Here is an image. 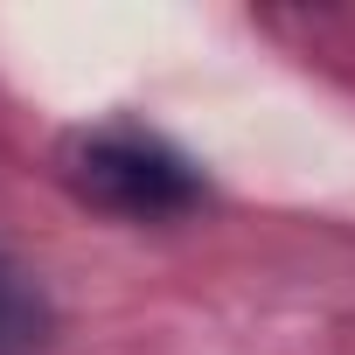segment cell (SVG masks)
Masks as SVG:
<instances>
[{
  "label": "cell",
  "mask_w": 355,
  "mask_h": 355,
  "mask_svg": "<svg viewBox=\"0 0 355 355\" xmlns=\"http://www.w3.org/2000/svg\"><path fill=\"white\" fill-rule=\"evenodd\" d=\"M49 334H56V306L42 279L0 244V355H42Z\"/></svg>",
  "instance_id": "cell-2"
},
{
  "label": "cell",
  "mask_w": 355,
  "mask_h": 355,
  "mask_svg": "<svg viewBox=\"0 0 355 355\" xmlns=\"http://www.w3.org/2000/svg\"><path fill=\"white\" fill-rule=\"evenodd\" d=\"M56 160H63V182L105 216L167 223L202 202V167L146 125H84L63 139Z\"/></svg>",
  "instance_id": "cell-1"
}]
</instances>
